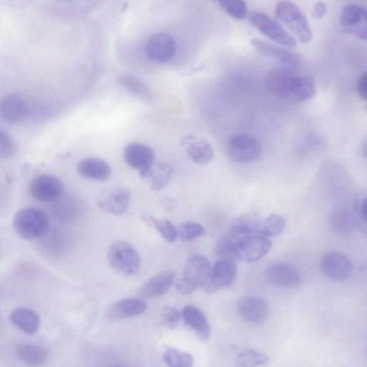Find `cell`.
<instances>
[{
  "instance_id": "cell-37",
  "label": "cell",
  "mask_w": 367,
  "mask_h": 367,
  "mask_svg": "<svg viewBox=\"0 0 367 367\" xmlns=\"http://www.w3.org/2000/svg\"><path fill=\"white\" fill-rule=\"evenodd\" d=\"M17 151V146L12 138L0 129V158L10 159Z\"/></svg>"
},
{
  "instance_id": "cell-42",
  "label": "cell",
  "mask_w": 367,
  "mask_h": 367,
  "mask_svg": "<svg viewBox=\"0 0 367 367\" xmlns=\"http://www.w3.org/2000/svg\"><path fill=\"white\" fill-rule=\"evenodd\" d=\"M115 367H120V366H115Z\"/></svg>"
},
{
  "instance_id": "cell-23",
  "label": "cell",
  "mask_w": 367,
  "mask_h": 367,
  "mask_svg": "<svg viewBox=\"0 0 367 367\" xmlns=\"http://www.w3.org/2000/svg\"><path fill=\"white\" fill-rule=\"evenodd\" d=\"M185 323L202 340H207L211 335V327L205 314L196 306L186 305L182 312Z\"/></svg>"
},
{
  "instance_id": "cell-36",
  "label": "cell",
  "mask_w": 367,
  "mask_h": 367,
  "mask_svg": "<svg viewBox=\"0 0 367 367\" xmlns=\"http://www.w3.org/2000/svg\"><path fill=\"white\" fill-rule=\"evenodd\" d=\"M123 86L131 93L141 96L142 98H148L150 95L147 87L140 80L131 76H123L121 79Z\"/></svg>"
},
{
  "instance_id": "cell-40",
  "label": "cell",
  "mask_w": 367,
  "mask_h": 367,
  "mask_svg": "<svg viewBox=\"0 0 367 367\" xmlns=\"http://www.w3.org/2000/svg\"><path fill=\"white\" fill-rule=\"evenodd\" d=\"M357 90L359 97L366 102L367 100V75L366 72H363L359 77Z\"/></svg>"
},
{
  "instance_id": "cell-25",
  "label": "cell",
  "mask_w": 367,
  "mask_h": 367,
  "mask_svg": "<svg viewBox=\"0 0 367 367\" xmlns=\"http://www.w3.org/2000/svg\"><path fill=\"white\" fill-rule=\"evenodd\" d=\"M10 319L15 326L27 335H34L39 330L40 317L30 308H17L11 313Z\"/></svg>"
},
{
  "instance_id": "cell-16",
  "label": "cell",
  "mask_w": 367,
  "mask_h": 367,
  "mask_svg": "<svg viewBox=\"0 0 367 367\" xmlns=\"http://www.w3.org/2000/svg\"><path fill=\"white\" fill-rule=\"evenodd\" d=\"M250 43L260 54L272 57L290 68H299L302 64L301 57L298 54L285 48L256 39V38L251 40Z\"/></svg>"
},
{
  "instance_id": "cell-31",
  "label": "cell",
  "mask_w": 367,
  "mask_h": 367,
  "mask_svg": "<svg viewBox=\"0 0 367 367\" xmlns=\"http://www.w3.org/2000/svg\"><path fill=\"white\" fill-rule=\"evenodd\" d=\"M163 359L169 367H193L194 359L188 352L169 348L164 355Z\"/></svg>"
},
{
  "instance_id": "cell-21",
  "label": "cell",
  "mask_w": 367,
  "mask_h": 367,
  "mask_svg": "<svg viewBox=\"0 0 367 367\" xmlns=\"http://www.w3.org/2000/svg\"><path fill=\"white\" fill-rule=\"evenodd\" d=\"M296 74L286 68H276L269 71L265 78L267 89L279 97H288L290 87Z\"/></svg>"
},
{
  "instance_id": "cell-12",
  "label": "cell",
  "mask_w": 367,
  "mask_h": 367,
  "mask_svg": "<svg viewBox=\"0 0 367 367\" xmlns=\"http://www.w3.org/2000/svg\"><path fill=\"white\" fill-rule=\"evenodd\" d=\"M64 190L62 181L49 175L37 177L30 185V191L33 198L43 203L59 200L62 196Z\"/></svg>"
},
{
  "instance_id": "cell-15",
  "label": "cell",
  "mask_w": 367,
  "mask_h": 367,
  "mask_svg": "<svg viewBox=\"0 0 367 367\" xmlns=\"http://www.w3.org/2000/svg\"><path fill=\"white\" fill-rule=\"evenodd\" d=\"M270 283L283 288H295L301 283V279L297 270L286 263H276L270 265L265 273Z\"/></svg>"
},
{
  "instance_id": "cell-35",
  "label": "cell",
  "mask_w": 367,
  "mask_h": 367,
  "mask_svg": "<svg viewBox=\"0 0 367 367\" xmlns=\"http://www.w3.org/2000/svg\"><path fill=\"white\" fill-rule=\"evenodd\" d=\"M178 236L184 242H189L200 238L204 234L203 227L197 223H185L178 229Z\"/></svg>"
},
{
  "instance_id": "cell-3",
  "label": "cell",
  "mask_w": 367,
  "mask_h": 367,
  "mask_svg": "<svg viewBox=\"0 0 367 367\" xmlns=\"http://www.w3.org/2000/svg\"><path fill=\"white\" fill-rule=\"evenodd\" d=\"M108 261L117 274L131 277L138 274L141 259L136 248L131 243L121 241L113 243L108 252Z\"/></svg>"
},
{
  "instance_id": "cell-1",
  "label": "cell",
  "mask_w": 367,
  "mask_h": 367,
  "mask_svg": "<svg viewBox=\"0 0 367 367\" xmlns=\"http://www.w3.org/2000/svg\"><path fill=\"white\" fill-rule=\"evenodd\" d=\"M272 246L268 238L233 226L217 243L216 253L220 259L253 263L267 255Z\"/></svg>"
},
{
  "instance_id": "cell-4",
  "label": "cell",
  "mask_w": 367,
  "mask_h": 367,
  "mask_svg": "<svg viewBox=\"0 0 367 367\" xmlns=\"http://www.w3.org/2000/svg\"><path fill=\"white\" fill-rule=\"evenodd\" d=\"M211 270L210 263L205 257L198 255L190 257L185 264L183 277L177 283L178 292L188 295L205 287Z\"/></svg>"
},
{
  "instance_id": "cell-17",
  "label": "cell",
  "mask_w": 367,
  "mask_h": 367,
  "mask_svg": "<svg viewBox=\"0 0 367 367\" xmlns=\"http://www.w3.org/2000/svg\"><path fill=\"white\" fill-rule=\"evenodd\" d=\"M238 312L246 321L259 323L264 321L269 315L270 308L267 303L255 297L242 298L238 303Z\"/></svg>"
},
{
  "instance_id": "cell-2",
  "label": "cell",
  "mask_w": 367,
  "mask_h": 367,
  "mask_svg": "<svg viewBox=\"0 0 367 367\" xmlns=\"http://www.w3.org/2000/svg\"><path fill=\"white\" fill-rule=\"evenodd\" d=\"M13 227L19 236L32 241L46 234L49 229V220L43 210L36 207H26L15 215Z\"/></svg>"
},
{
  "instance_id": "cell-38",
  "label": "cell",
  "mask_w": 367,
  "mask_h": 367,
  "mask_svg": "<svg viewBox=\"0 0 367 367\" xmlns=\"http://www.w3.org/2000/svg\"><path fill=\"white\" fill-rule=\"evenodd\" d=\"M181 318L180 312L176 308L165 307L162 313V320L169 330L177 328Z\"/></svg>"
},
{
  "instance_id": "cell-10",
  "label": "cell",
  "mask_w": 367,
  "mask_h": 367,
  "mask_svg": "<svg viewBox=\"0 0 367 367\" xmlns=\"http://www.w3.org/2000/svg\"><path fill=\"white\" fill-rule=\"evenodd\" d=\"M340 23L347 33L353 35L361 41L367 36V14L364 8L357 4L346 6L340 15Z\"/></svg>"
},
{
  "instance_id": "cell-14",
  "label": "cell",
  "mask_w": 367,
  "mask_h": 367,
  "mask_svg": "<svg viewBox=\"0 0 367 367\" xmlns=\"http://www.w3.org/2000/svg\"><path fill=\"white\" fill-rule=\"evenodd\" d=\"M321 267L327 278L339 282L349 279L353 272V265L350 259L337 252L326 254L321 259Z\"/></svg>"
},
{
  "instance_id": "cell-27",
  "label": "cell",
  "mask_w": 367,
  "mask_h": 367,
  "mask_svg": "<svg viewBox=\"0 0 367 367\" xmlns=\"http://www.w3.org/2000/svg\"><path fill=\"white\" fill-rule=\"evenodd\" d=\"M332 229L339 234H350L357 226L359 221L351 211L346 208L336 209L330 216Z\"/></svg>"
},
{
  "instance_id": "cell-28",
  "label": "cell",
  "mask_w": 367,
  "mask_h": 367,
  "mask_svg": "<svg viewBox=\"0 0 367 367\" xmlns=\"http://www.w3.org/2000/svg\"><path fill=\"white\" fill-rule=\"evenodd\" d=\"M19 357L24 362L40 366L46 362L48 358V351L46 348L35 344H22L17 350Z\"/></svg>"
},
{
  "instance_id": "cell-39",
  "label": "cell",
  "mask_w": 367,
  "mask_h": 367,
  "mask_svg": "<svg viewBox=\"0 0 367 367\" xmlns=\"http://www.w3.org/2000/svg\"><path fill=\"white\" fill-rule=\"evenodd\" d=\"M366 198L365 196H360L357 198L355 203V209L357 211V218L362 220L364 223L366 221Z\"/></svg>"
},
{
  "instance_id": "cell-19",
  "label": "cell",
  "mask_w": 367,
  "mask_h": 367,
  "mask_svg": "<svg viewBox=\"0 0 367 367\" xmlns=\"http://www.w3.org/2000/svg\"><path fill=\"white\" fill-rule=\"evenodd\" d=\"M181 145L189 158L198 164H207L214 160V148L204 140L188 135L182 139Z\"/></svg>"
},
{
  "instance_id": "cell-30",
  "label": "cell",
  "mask_w": 367,
  "mask_h": 367,
  "mask_svg": "<svg viewBox=\"0 0 367 367\" xmlns=\"http://www.w3.org/2000/svg\"><path fill=\"white\" fill-rule=\"evenodd\" d=\"M286 226L285 220L281 216L272 214L262 219L260 235L266 238L279 236Z\"/></svg>"
},
{
  "instance_id": "cell-8",
  "label": "cell",
  "mask_w": 367,
  "mask_h": 367,
  "mask_svg": "<svg viewBox=\"0 0 367 367\" xmlns=\"http://www.w3.org/2000/svg\"><path fill=\"white\" fill-rule=\"evenodd\" d=\"M131 200V191L124 187H110L100 191L98 206L107 214L122 216L129 208Z\"/></svg>"
},
{
  "instance_id": "cell-33",
  "label": "cell",
  "mask_w": 367,
  "mask_h": 367,
  "mask_svg": "<svg viewBox=\"0 0 367 367\" xmlns=\"http://www.w3.org/2000/svg\"><path fill=\"white\" fill-rule=\"evenodd\" d=\"M218 3L223 10L236 20L242 21L247 16V4L241 0H223Z\"/></svg>"
},
{
  "instance_id": "cell-41",
  "label": "cell",
  "mask_w": 367,
  "mask_h": 367,
  "mask_svg": "<svg viewBox=\"0 0 367 367\" xmlns=\"http://www.w3.org/2000/svg\"><path fill=\"white\" fill-rule=\"evenodd\" d=\"M326 12V5L323 2H319L314 6L312 10V16L314 18L317 19V20H321Z\"/></svg>"
},
{
  "instance_id": "cell-22",
  "label": "cell",
  "mask_w": 367,
  "mask_h": 367,
  "mask_svg": "<svg viewBox=\"0 0 367 367\" xmlns=\"http://www.w3.org/2000/svg\"><path fill=\"white\" fill-rule=\"evenodd\" d=\"M176 274L165 270L146 281L140 288L139 294L143 298H156L164 294L175 281Z\"/></svg>"
},
{
  "instance_id": "cell-34",
  "label": "cell",
  "mask_w": 367,
  "mask_h": 367,
  "mask_svg": "<svg viewBox=\"0 0 367 367\" xmlns=\"http://www.w3.org/2000/svg\"><path fill=\"white\" fill-rule=\"evenodd\" d=\"M150 220L161 236L169 243L176 242L178 237V228L167 220L150 217Z\"/></svg>"
},
{
  "instance_id": "cell-13",
  "label": "cell",
  "mask_w": 367,
  "mask_h": 367,
  "mask_svg": "<svg viewBox=\"0 0 367 367\" xmlns=\"http://www.w3.org/2000/svg\"><path fill=\"white\" fill-rule=\"evenodd\" d=\"M237 266L234 261L220 259L211 270L210 276L205 287V292L214 294L230 285L236 280Z\"/></svg>"
},
{
  "instance_id": "cell-9",
  "label": "cell",
  "mask_w": 367,
  "mask_h": 367,
  "mask_svg": "<svg viewBox=\"0 0 367 367\" xmlns=\"http://www.w3.org/2000/svg\"><path fill=\"white\" fill-rule=\"evenodd\" d=\"M126 163L137 169L143 179H149L151 169L156 164V154L153 149L144 144L131 143L124 149Z\"/></svg>"
},
{
  "instance_id": "cell-29",
  "label": "cell",
  "mask_w": 367,
  "mask_h": 367,
  "mask_svg": "<svg viewBox=\"0 0 367 367\" xmlns=\"http://www.w3.org/2000/svg\"><path fill=\"white\" fill-rule=\"evenodd\" d=\"M173 176V168L166 163L154 164L152 167L150 187L153 191H160L166 187Z\"/></svg>"
},
{
  "instance_id": "cell-11",
  "label": "cell",
  "mask_w": 367,
  "mask_h": 367,
  "mask_svg": "<svg viewBox=\"0 0 367 367\" xmlns=\"http://www.w3.org/2000/svg\"><path fill=\"white\" fill-rule=\"evenodd\" d=\"M177 43L171 35L165 32L153 34L146 44V53L153 62L166 63L175 56Z\"/></svg>"
},
{
  "instance_id": "cell-26",
  "label": "cell",
  "mask_w": 367,
  "mask_h": 367,
  "mask_svg": "<svg viewBox=\"0 0 367 367\" xmlns=\"http://www.w3.org/2000/svg\"><path fill=\"white\" fill-rule=\"evenodd\" d=\"M317 93L314 79L311 76L296 75L289 90L288 97L299 102L312 100Z\"/></svg>"
},
{
  "instance_id": "cell-6",
  "label": "cell",
  "mask_w": 367,
  "mask_h": 367,
  "mask_svg": "<svg viewBox=\"0 0 367 367\" xmlns=\"http://www.w3.org/2000/svg\"><path fill=\"white\" fill-rule=\"evenodd\" d=\"M227 151L231 160L240 164H249L260 158L262 147L254 137L246 133H238L229 140Z\"/></svg>"
},
{
  "instance_id": "cell-20",
  "label": "cell",
  "mask_w": 367,
  "mask_h": 367,
  "mask_svg": "<svg viewBox=\"0 0 367 367\" xmlns=\"http://www.w3.org/2000/svg\"><path fill=\"white\" fill-rule=\"evenodd\" d=\"M147 308L146 302L140 299H124L113 303L108 311L111 320H122L143 314Z\"/></svg>"
},
{
  "instance_id": "cell-7",
  "label": "cell",
  "mask_w": 367,
  "mask_h": 367,
  "mask_svg": "<svg viewBox=\"0 0 367 367\" xmlns=\"http://www.w3.org/2000/svg\"><path fill=\"white\" fill-rule=\"evenodd\" d=\"M250 21L269 39L289 48L297 46L295 38L289 34L281 24L265 13L260 11L251 12Z\"/></svg>"
},
{
  "instance_id": "cell-5",
  "label": "cell",
  "mask_w": 367,
  "mask_h": 367,
  "mask_svg": "<svg viewBox=\"0 0 367 367\" xmlns=\"http://www.w3.org/2000/svg\"><path fill=\"white\" fill-rule=\"evenodd\" d=\"M276 15L290 30L294 33L301 44L312 40L313 32L301 8L289 1L279 2L276 6Z\"/></svg>"
},
{
  "instance_id": "cell-24",
  "label": "cell",
  "mask_w": 367,
  "mask_h": 367,
  "mask_svg": "<svg viewBox=\"0 0 367 367\" xmlns=\"http://www.w3.org/2000/svg\"><path fill=\"white\" fill-rule=\"evenodd\" d=\"M79 175L88 180L104 182L111 176V168L104 160L100 158H87L78 165Z\"/></svg>"
},
{
  "instance_id": "cell-32",
  "label": "cell",
  "mask_w": 367,
  "mask_h": 367,
  "mask_svg": "<svg viewBox=\"0 0 367 367\" xmlns=\"http://www.w3.org/2000/svg\"><path fill=\"white\" fill-rule=\"evenodd\" d=\"M268 362L269 358L265 354L255 350H247L238 356L235 367H256Z\"/></svg>"
},
{
  "instance_id": "cell-18",
  "label": "cell",
  "mask_w": 367,
  "mask_h": 367,
  "mask_svg": "<svg viewBox=\"0 0 367 367\" xmlns=\"http://www.w3.org/2000/svg\"><path fill=\"white\" fill-rule=\"evenodd\" d=\"M26 102L17 95H8L0 100V119L10 124L24 122L28 115Z\"/></svg>"
}]
</instances>
